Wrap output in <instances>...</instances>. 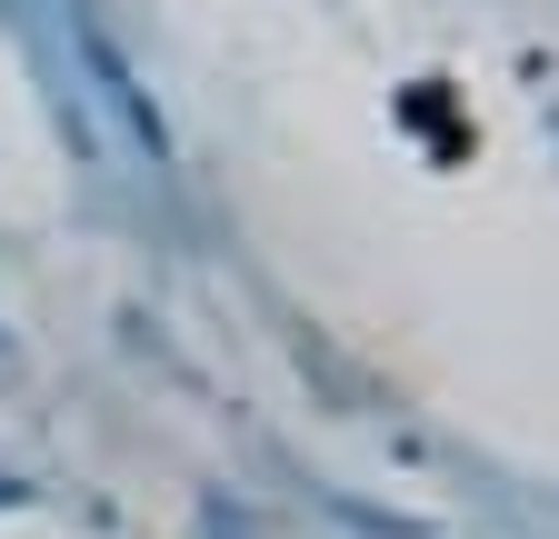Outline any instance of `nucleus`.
Returning <instances> with one entry per match:
<instances>
[]
</instances>
